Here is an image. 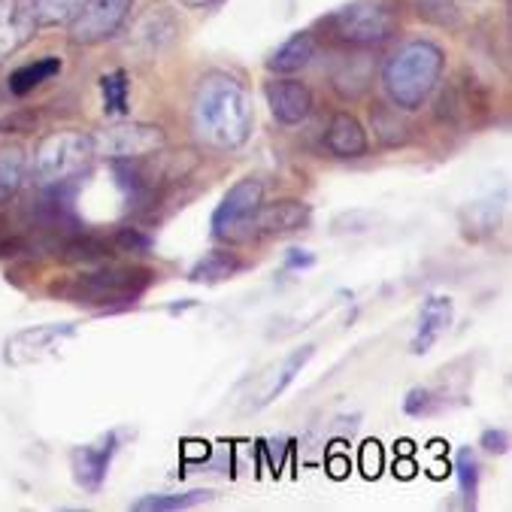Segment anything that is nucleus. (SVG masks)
I'll use <instances>...</instances> for the list:
<instances>
[{
  "mask_svg": "<svg viewBox=\"0 0 512 512\" xmlns=\"http://www.w3.org/2000/svg\"><path fill=\"white\" fill-rule=\"evenodd\" d=\"M194 134L213 149H240L252 137L255 110L249 91L228 73H207L191 104Z\"/></svg>",
  "mask_w": 512,
  "mask_h": 512,
  "instance_id": "nucleus-1",
  "label": "nucleus"
},
{
  "mask_svg": "<svg viewBox=\"0 0 512 512\" xmlns=\"http://www.w3.org/2000/svg\"><path fill=\"white\" fill-rule=\"evenodd\" d=\"M158 279L152 267L143 264H97L88 267L79 276H70L64 282H55L49 288L52 297L91 306V310H122V306H134Z\"/></svg>",
  "mask_w": 512,
  "mask_h": 512,
  "instance_id": "nucleus-2",
  "label": "nucleus"
},
{
  "mask_svg": "<svg viewBox=\"0 0 512 512\" xmlns=\"http://www.w3.org/2000/svg\"><path fill=\"white\" fill-rule=\"evenodd\" d=\"M446 70V52L434 40L403 43L382 67V88L397 110H422Z\"/></svg>",
  "mask_w": 512,
  "mask_h": 512,
  "instance_id": "nucleus-3",
  "label": "nucleus"
},
{
  "mask_svg": "<svg viewBox=\"0 0 512 512\" xmlns=\"http://www.w3.org/2000/svg\"><path fill=\"white\" fill-rule=\"evenodd\" d=\"M91 158H94L91 134H79V131L49 134L37 143V152L31 161V176L40 188L70 182L88 167Z\"/></svg>",
  "mask_w": 512,
  "mask_h": 512,
  "instance_id": "nucleus-4",
  "label": "nucleus"
},
{
  "mask_svg": "<svg viewBox=\"0 0 512 512\" xmlns=\"http://www.w3.org/2000/svg\"><path fill=\"white\" fill-rule=\"evenodd\" d=\"M328 28L340 43L352 49H370L394 34V16L373 0H355L328 19Z\"/></svg>",
  "mask_w": 512,
  "mask_h": 512,
  "instance_id": "nucleus-5",
  "label": "nucleus"
},
{
  "mask_svg": "<svg viewBox=\"0 0 512 512\" xmlns=\"http://www.w3.org/2000/svg\"><path fill=\"white\" fill-rule=\"evenodd\" d=\"M134 0H82L76 16L67 22L70 43L76 46H100L113 40L131 19Z\"/></svg>",
  "mask_w": 512,
  "mask_h": 512,
  "instance_id": "nucleus-6",
  "label": "nucleus"
},
{
  "mask_svg": "<svg viewBox=\"0 0 512 512\" xmlns=\"http://www.w3.org/2000/svg\"><path fill=\"white\" fill-rule=\"evenodd\" d=\"M164 131L146 122H119L104 131L91 134V146L97 158L119 161V158H149L164 146Z\"/></svg>",
  "mask_w": 512,
  "mask_h": 512,
  "instance_id": "nucleus-7",
  "label": "nucleus"
},
{
  "mask_svg": "<svg viewBox=\"0 0 512 512\" xmlns=\"http://www.w3.org/2000/svg\"><path fill=\"white\" fill-rule=\"evenodd\" d=\"M261 200H264V182L258 176H246L240 179L216 207L213 219H210V228L216 237L222 240H231L237 237L240 231H249L255 213L261 210Z\"/></svg>",
  "mask_w": 512,
  "mask_h": 512,
  "instance_id": "nucleus-8",
  "label": "nucleus"
},
{
  "mask_svg": "<svg viewBox=\"0 0 512 512\" xmlns=\"http://www.w3.org/2000/svg\"><path fill=\"white\" fill-rule=\"evenodd\" d=\"M264 97L267 107L273 113V119L285 128L303 125L313 113V91L306 82L291 79V76H276L264 85Z\"/></svg>",
  "mask_w": 512,
  "mask_h": 512,
  "instance_id": "nucleus-9",
  "label": "nucleus"
},
{
  "mask_svg": "<svg viewBox=\"0 0 512 512\" xmlns=\"http://www.w3.org/2000/svg\"><path fill=\"white\" fill-rule=\"evenodd\" d=\"M116 452H119V434H104L94 446H76L70 452V470L76 485L88 494L104 488Z\"/></svg>",
  "mask_w": 512,
  "mask_h": 512,
  "instance_id": "nucleus-10",
  "label": "nucleus"
},
{
  "mask_svg": "<svg viewBox=\"0 0 512 512\" xmlns=\"http://www.w3.org/2000/svg\"><path fill=\"white\" fill-rule=\"evenodd\" d=\"M313 355H316V346H313V343H306V346L291 349L282 361H276V364L255 382L246 409H264V406H270L279 394H285V388L297 379V373H300L306 364L313 361Z\"/></svg>",
  "mask_w": 512,
  "mask_h": 512,
  "instance_id": "nucleus-11",
  "label": "nucleus"
},
{
  "mask_svg": "<svg viewBox=\"0 0 512 512\" xmlns=\"http://www.w3.org/2000/svg\"><path fill=\"white\" fill-rule=\"evenodd\" d=\"M73 337V325H40V328H25L7 340V361L16 367L34 364L46 358L58 343Z\"/></svg>",
  "mask_w": 512,
  "mask_h": 512,
  "instance_id": "nucleus-12",
  "label": "nucleus"
},
{
  "mask_svg": "<svg viewBox=\"0 0 512 512\" xmlns=\"http://www.w3.org/2000/svg\"><path fill=\"white\" fill-rule=\"evenodd\" d=\"M313 219V207L303 200H276L270 207H261L249 225L252 234L261 237H282V234H294L300 228H306Z\"/></svg>",
  "mask_w": 512,
  "mask_h": 512,
  "instance_id": "nucleus-13",
  "label": "nucleus"
},
{
  "mask_svg": "<svg viewBox=\"0 0 512 512\" xmlns=\"http://www.w3.org/2000/svg\"><path fill=\"white\" fill-rule=\"evenodd\" d=\"M49 249H52V255L58 261L79 264V267L107 264V261H113V252H116V246H110V240H100L94 234H85L82 228L70 231V234H61V237H52Z\"/></svg>",
  "mask_w": 512,
  "mask_h": 512,
  "instance_id": "nucleus-14",
  "label": "nucleus"
},
{
  "mask_svg": "<svg viewBox=\"0 0 512 512\" xmlns=\"http://www.w3.org/2000/svg\"><path fill=\"white\" fill-rule=\"evenodd\" d=\"M452 319H455V306L449 297L443 294H434L425 300L422 306V316H419V328L413 334V343H409V352L413 355H425L437 346V340L452 328Z\"/></svg>",
  "mask_w": 512,
  "mask_h": 512,
  "instance_id": "nucleus-15",
  "label": "nucleus"
},
{
  "mask_svg": "<svg viewBox=\"0 0 512 512\" xmlns=\"http://www.w3.org/2000/svg\"><path fill=\"white\" fill-rule=\"evenodd\" d=\"M325 143H328V149H331L334 158L352 161V158H361L367 152V131H364V125L352 113L340 110L328 122Z\"/></svg>",
  "mask_w": 512,
  "mask_h": 512,
  "instance_id": "nucleus-16",
  "label": "nucleus"
},
{
  "mask_svg": "<svg viewBox=\"0 0 512 512\" xmlns=\"http://www.w3.org/2000/svg\"><path fill=\"white\" fill-rule=\"evenodd\" d=\"M313 58H316V37L310 31H297L279 49H273V55L267 58V67L279 76H291L303 70Z\"/></svg>",
  "mask_w": 512,
  "mask_h": 512,
  "instance_id": "nucleus-17",
  "label": "nucleus"
},
{
  "mask_svg": "<svg viewBox=\"0 0 512 512\" xmlns=\"http://www.w3.org/2000/svg\"><path fill=\"white\" fill-rule=\"evenodd\" d=\"M216 500V491H179V494H143L131 503L134 512H182V509H194L200 503Z\"/></svg>",
  "mask_w": 512,
  "mask_h": 512,
  "instance_id": "nucleus-18",
  "label": "nucleus"
},
{
  "mask_svg": "<svg viewBox=\"0 0 512 512\" xmlns=\"http://www.w3.org/2000/svg\"><path fill=\"white\" fill-rule=\"evenodd\" d=\"M240 270H243V261L234 252H210L188 270V282H194V285H219V282L237 276Z\"/></svg>",
  "mask_w": 512,
  "mask_h": 512,
  "instance_id": "nucleus-19",
  "label": "nucleus"
},
{
  "mask_svg": "<svg viewBox=\"0 0 512 512\" xmlns=\"http://www.w3.org/2000/svg\"><path fill=\"white\" fill-rule=\"evenodd\" d=\"M58 73H61V58L49 55V58L28 61V64H22V67H16V70L10 73L7 85H10V91H13V94L25 97V94H31L34 88L46 85L49 79H55Z\"/></svg>",
  "mask_w": 512,
  "mask_h": 512,
  "instance_id": "nucleus-20",
  "label": "nucleus"
},
{
  "mask_svg": "<svg viewBox=\"0 0 512 512\" xmlns=\"http://www.w3.org/2000/svg\"><path fill=\"white\" fill-rule=\"evenodd\" d=\"M128 94H131V82H128L125 70H113V73L100 76V97H104L107 116H128L131 113Z\"/></svg>",
  "mask_w": 512,
  "mask_h": 512,
  "instance_id": "nucleus-21",
  "label": "nucleus"
},
{
  "mask_svg": "<svg viewBox=\"0 0 512 512\" xmlns=\"http://www.w3.org/2000/svg\"><path fill=\"white\" fill-rule=\"evenodd\" d=\"M409 7L428 25H437L443 31L461 28V10L455 0H409Z\"/></svg>",
  "mask_w": 512,
  "mask_h": 512,
  "instance_id": "nucleus-22",
  "label": "nucleus"
},
{
  "mask_svg": "<svg viewBox=\"0 0 512 512\" xmlns=\"http://www.w3.org/2000/svg\"><path fill=\"white\" fill-rule=\"evenodd\" d=\"M449 409V394L446 391H431V388H409L403 397V413L413 419L437 416Z\"/></svg>",
  "mask_w": 512,
  "mask_h": 512,
  "instance_id": "nucleus-23",
  "label": "nucleus"
},
{
  "mask_svg": "<svg viewBox=\"0 0 512 512\" xmlns=\"http://www.w3.org/2000/svg\"><path fill=\"white\" fill-rule=\"evenodd\" d=\"M455 473H458V491L464 506H476L479 494V458L473 449H458L455 455Z\"/></svg>",
  "mask_w": 512,
  "mask_h": 512,
  "instance_id": "nucleus-24",
  "label": "nucleus"
},
{
  "mask_svg": "<svg viewBox=\"0 0 512 512\" xmlns=\"http://www.w3.org/2000/svg\"><path fill=\"white\" fill-rule=\"evenodd\" d=\"M25 173H28V161L19 146L0 149V197L13 194L22 185Z\"/></svg>",
  "mask_w": 512,
  "mask_h": 512,
  "instance_id": "nucleus-25",
  "label": "nucleus"
},
{
  "mask_svg": "<svg viewBox=\"0 0 512 512\" xmlns=\"http://www.w3.org/2000/svg\"><path fill=\"white\" fill-rule=\"evenodd\" d=\"M31 7H34L37 28H55V25H67L76 16L82 0H34Z\"/></svg>",
  "mask_w": 512,
  "mask_h": 512,
  "instance_id": "nucleus-26",
  "label": "nucleus"
},
{
  "mask_svg": "<svg viewBox=\"0 0 512 512\" xmlns=\"http://www.w3.org/2000/svg\"><path fill=\"white\" fill-rule=\"evenodd\" d=\"M373 225H379V216L367 210H346L334 219V234H367Z\"/></svg>",
  "mask_w": 512,
  "mask_h": 512,
  "instance_id": "nucleus-27",
  "label": "nucleus"
},
{
  "mask_svg": "<svg viewBox=\"0 0 512 512\" xmlns=\"http://www.w3.org/2000/svg\"><path fill=\"white\" fill-rule=\"evenodd\" d=\"M113 246H116L119 252H125V255H149L155 243H152V237H149L146 231H140V228H119Z\"/></svg>",
  "mask_w": 512,
  "mask_h": 512,
  "instance_id": "nucleus-28",
  "label": "nucleus"
},
{
  "mask_svg": "<svg viewBox=\"0 0 512 512\" xmlns=\"http://www.w3.org/2000/svg\"><path fill=\"white\" fill-rule=\"evenodd\" d=\"M282 264H285V270H310L313 264H316V255L310 252V249H300V246H291L288 252H285V258H282Z\"/></svg>",
  "mask_w": 512,
  "mask_h": 512,
  "instance_id": "nucleus-29",
  "label": "nucleus"
},
{
  "mask_svg": "<svg viewBox=\"0 0 512 512\" xmlns=\"http://www.w3.org/2000/svg\"><path fill=\"white\" fill-rule=\"evenodd\" d=\"M479 446H482L485 452H491V455H506V452H509V434H506L503 428H491V431L482 434Z\"/></svg>",
  "mask_w": 512,
  "mask_h": 512,
  "instance_id": "nucleus-30",
  "label": "nucleus"
},
{
  "mask_svg": "<svg viewBox=\"0 0 512 512\" xmlns=\"http://www.w3.org/2000/svg\"><path fill=\"white\" fill-rule=\"evenodd\" d=\"M361 470H364V476H379V470H382L379 443H367L364 446V452H361Z\"/></svg>",
  "mask_w": 512,
  "mask_h": 512,
  "instance_id": "nucleus-31",
  "label": "nucleus"
},
{
  "mask_svg": "<svg viewBox=\"0 0 512 512\" xmlns=\"http://www.w3.org/2000/svg\"><path fill=\"white\" fill-rule=\"evenodd\" d=\"M182 7H191V10H203V7H213L219 0H179Z\"/></svg>",
  "mask_w": 512,
  "mask_h": 512,
  "instance_id": "nucleus-32",
  "label": "nucleus"
}]
</instances>
